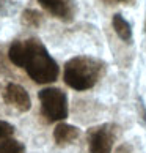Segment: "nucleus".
Listing matches in <instances>:
<instances>
[{"label":"nucleus","mask_w":146,"mask_h":153,"mask_svg":"<svg viewBox=\"0 0 146 153\" xmlns=\"http://www.w3.org/2000/svg\"><path fill=\"white\" fill-rule=\"evenodd\" d=\"M8 57L38 84H50L58 77L60 68L57 62L50 57L47 48L38 38L13 41L8 49Z\"/></svg>","instance_id":"f257e3e1"},{"label":"nucleus","mask_w":146,"mask_h":153,"mask_svg":"<svg viewBox=\"0 0 146 153\" xmlns=\"http://www.w3.org/2000/svg\"><path fill=\"white\" fill-rule=\"evenodd\" d=\"M104 70V63L94 57L77 55L66 62L63 79L66 85L74 90H88L96 85Z\"/></svg>","instance_id":"f03ea898"},{"label":"nucleus","mask_w":146,"mask_h":153,"mask_svg":"<svg viewBox=\"0 0 146 153\" xmlns=\"http://www.w3.org/2000/svg\"><path fill=\"white\" fill-rule=\"evenodd\" d=\"M39 101L43 114L49 122H60L68 117V98L60 88L49 87L41 90Z\"/></svg>","instance_id":"7ed1b4c3"},{"label":"nucleus","mask_w":146,"mask_h":153,"mask_svg":"<svg viewBox=\"0 0 146 153\" xmlns=\"http://www.w3.org/2000/svg\"><path fill=\"white\" fill-rule=\"evenodd\" d=\"M113 129L110 125H101L88 131L90 153H112Z\"/></svg>","instance_id":"20e7f679"},{"label":"nucleus","mask_w":146,"mask_h":153,"mask_svg":"<svg viewBox=\"0 0 146 153\" xmlns=\"http://www.w3.org/2000/svg\"><path fill=\"white\" fill-rule=\"evenodd\" d=\"M3 100L5 103L16 107L19 112H27L30 111L32 107V100L27 90L19 85V84H14V82H10L7 87H5V92H3Z\"/></svg>","instance_id":"39448f33"},{"label":"nucleus","mask_w":146,"mask_h":153,"mask_svg":"<svg viewBox=\"0 0 146 153\" xmlns=\"http://www.w3.org/2000/svg\"><path fill=\"white\" fill-rule=\"evenodd\" d=\"M38 3L47 11L49 14H52L54 18L60 21L69 22L74 18V2L72 0H38Z\"/></svg>","instance_id":"423d86ee"},{"label":"nucleus","mask_w":146,"mask_h":153,"mask_svg":"<svg viewBox=\"0 0 146 153\" xmlns=\"http://www.w3.org/2000/svg\"><path fill=\"white\" fill-rule=\"evenodd\" d=\"M79 134H80L79 128L72 126V125H68V123H60L54 129V139L57 142V145H60V147L69 145L72 140H76L79 137Z\"/></svg>","instance_id":"0eeeda50"},{"label":"nucleus","mask_w":146,"mask_h":153,"mask_svg":"<svg viewBox=\"0 0 146 153\" xmlns=\"http://www.w3.org/2000/svg\"><path fill=\"white\" fill-rule=\"evenodd\" d=\"M112 24H113V29L116 32V35L120 36L123 41H131L132 39V29H131V24L123 18L120 13L113 14V18H112Z\"/></svg>","instance_id":"6e6552de"},{"label":"nucleus","mask_w":146,"mask_h":153,"mask_svg":"<svg viewBox=\"0 0 146 153\" xmlns=\"http://www.w3.org/2000/svg\"><path fill=\"white\" fill-rule=\"evenodd\" d=\"M43 21V16L41 13H38L36 10H24V13H22V24L27 25V27H33V29H36V27H39V24H41Z\"/></svg>","instance_id":"1a4fd4ad"},{"label":"nucleus","mask_w":146,"mask_h":153,"mask_svg":"<svg viewBox=\"0 0 146 153\" xmlns=\"http://www.w3.org/2000/svg\"><path fill=\"white\" fill-rule=\"evenodd\" d=\"M25 147L22 142L14 139H7L0 142V153H24Z\"/></svg>","instance_id":"9d476101"},{"label":"nucleus","mask_w":146,"mask_h":153,"mask_svg":"<svg viewBox=\"0 0 146 153\" xmlns=\"http://www.w3.org/2000/svg\"><path fill=\"white\" fill-rule=\"evenodd\" d=\"M14 134V126L8 122L0 120V140H7Z\"/></svg>","instance_id":"9b49d317"},{"label":"nucleus","mask_w":146,"mask_h":153,"mask_svg":"<svg viewBox=\"0 0 146 153\" xmlns=\"http://www.w3.org/2000/svg\"><path fill=\"white\" fill-rule=\"evenodd\" d=\"M19 0H0V14H8L18 5Z\"/></svg>","instance_id":"f8f14e48"},{"label":"nucleus","mask_w":146,"mask_h":153,"mask_svg":"<svg viewBox=\"0 0 146 153\" xmlns=\"http://www.w3.org/2000/svg\"><path fill=\"white\" fill-rule=\"evenodd\" d=\"M120 2H121V0H120Z\"/></svg>","instance_id":"ddd939ff"}]
</instances>
